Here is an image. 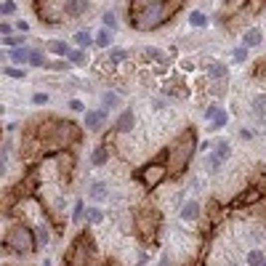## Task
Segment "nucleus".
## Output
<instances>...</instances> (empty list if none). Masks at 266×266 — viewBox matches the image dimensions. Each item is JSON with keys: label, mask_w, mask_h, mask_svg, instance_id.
<instances>
[{"label": "nucleus", "mask_w": 266, "mask_h": 266, "mask_svg": "<svg viewBox=\"0 0 266 266\" xmlns=\"http://www.w3.org/2000/svg\"><path fill=\"white\" fill-rule=\"evenodd\" d=\"M29 53H32V48L19 45V48H8V59L13 64H29Z\"/></svg>", "instance_id": "12"}, {"label": "nucleus", "mask_w": 266, "mask_h": 266, "mask_svg": "<svg viewBox=\"0 0 266 266\" xmlns=\"http://www.w3.org/2000/svg\"><path fill=\"white\" fill-rule=\"evenodd\" d=\"M101 104H104V109H115L123 104V96L117 91H104L101 93Z\"/></svg>", "instance_id": "13"}, {"label": "nucleus", "mask_w": 266, "mask_h": 266, "mask_svg": "<svg viewBox=\"0 0 266 266\" xmlns=\"http://www.w3.org/2000/svg\"><path fill=\"white\" fill-rule=\"evenodd\" d=\"M133 27L136 29H154V27H160L162 24V19H165V3H160V5H133Z\"/></svg>", "instance_id": "1"}, {"label": "nucleus", "mask_w": 266, "mask_h": 266, "mask_svg": "<svg viewBox=\"0 0 266 266\" xmlns=\"http://www.w3.org/2000/svg\"><path fill=\"white\" fill-rule=\"evenodd\" d=\"M120 61H128V51L125 48H112L109 51V64H120Z\"/></svg>", "instance_id": "28"}, {"label": "nucleus", "mask_w": 266, "mask_h": 266, "mask_svg": "<svg viewBox=\"0 0 266 266\" xmlns=\"http://www.w3.org/2000/svg\"><path fill=\"white\" fill-rule=\"evenodd\" d=\"M218 109H221V107H218V104H210V107H208V112H205V117H208V120H210V117H213V115L218 112Z\"/></svg>", "instance_id": "42"}, {"label": "nucleus", "mask_w": 266, "mask_h": 266, "mask_svg": "<svg viewBox=\"0 0 266 266\" xmlns=\"http://www.w3.org/2000/svg\"><path fill=\"white\" fill-rule=\"evenodd\" d=\"M165 173H168V170L162 168V165H146V168L141 170V181L149 186V189H154V186H157L162 178H165Z\"/></svg>", "instance_id": "7"}, {"label": "nucleus", "mask_w": 266, "mask_h": 266, "mask_svg": "<svg viewBox=\"0 0 266 266\" xmlns=\"http://www.w3.org/2000/svg\"><path fill=\"white\" fill-rule=\"evenodd\" d=\"M136 229L138 234H144V237H152V234H157L160 229V213L152 208H141L136 213Z\"/></svg>", "instance_id": "4"}, {"label": "nucleus", "mask_w": 266, "mask_h": 266, "mask_svg": "<svg viewBox=\"0 0 266 266\" xmlns=\"http://www.w3.org/2000/svg\"><path fill=\"white\" fill-rule=\"evenodd\" d=\"M264 43V32L258 27H250V29H245V35H242V45L245 48H258V45Z\"/></svg>", "instance_id": "10"}, {"label": "nucleus", "mask_w": 266, "mask_h": 266, "mask_svg": "<svg viewBox=\"0 0 266 266\" xmlns=\"http://www.w3.org/2000/svg\"><path fill=\"white\" fill-rule=\"evenodd\" d=\"M69 109H72V112H85V104L80 99H69V104H67Z\"/></svg>", "instance_id": "39"}, {"label": "nucleus", "mask_w": 266, "mask_h": 266, "mask_svg": "<svg viewBox=\"0 0 266 266\" xmlns=\"http://www.w3.org/2000/svg\"><path fill=\"white\" fill-rule=\"evenodd\" d=\"M101 21H104V27H107V29H117V13H115V11H104Z\"/></svg>", "instance_id": "33"}, {"label": "nucleus", "mask_w": 266, "mask_h": 266, "mask_svg": "<svg viewBox=\"0 0 266 266\" xmlns=\"http://www.w3.org/2000/svg\"><path fill=\"white\" fill-rule=\"evenodd\" d=\"M261 194H258V189H248V194H242V197H237L232 202L234 208H242V205H248V202H253V200H258Z\"/></svg>", "instance_id": "24"}, {"label": "nucleus", "mask_w": 266, "mask_h": 266, "mask_svg": "<svg viewBox=\"0 0 266 266\" xmlns=\"http://www.w3.org/2000/svg\"><path fill=\"white\" fill-rule=\"evenodd\" d=\"M226 123H229V115H226L224 109H218V112L210 117V128H213V131H221Z\"/></svg>", "instance_id": "21"}, {"label": "nucleus", "mask_w": 266, "mask_h": 266, "mask_svg": "<svg viewBox=\"0 0 266 266\" xmlns=\"http://www.w3.org/2000/svg\"><path fill=\"white\" fill-rule=\"evenodd\" d=\"M213 152H216V154H218V157H221L224 162H226V160L232 157V146H229V141H218Z\"/></svg>", "instance_id": "30"}, {"label": "nucleus", "mask_w": 266, "mask_h": 266, "mask_svg": "<svg viewBox=\"0 0 266 266\" xmlns=\"http://www.w3.org/2000/svg\"><path fill=\"white\" fill-rule=\"evenodd\" d=\"M144 56L152 59V61H157V64H165V53H162L160 48H144Z\"/></svg>", "instance_id": "32"}, {"label": "nucleus", "mask_w": 266, "mask_h": 266, "mask_svg": "<svg viewBox=\"0 0 266 266\" xmlns=\"http://www.w3.org/2000/svg\"><path fill=\"white\" fill-rule=\"evenodd\" d=\"M264 266H266V261H264Z\"/></svg>", "instance_id": "47"}, {"label": "nucleus", "mask_w": 266, "mask_h": 266, "mask_svg": "<svg viewBox=\"0 0 266 266\" xmlns=\"http://www.w3.org/2000/svg\"><path fill=\"white\" fill-rule=\"evenodd\" d=\"M264 136H266V133H264Z\"/></svg>", "instance_id": "48"}, {"label": "nucleus", "mask_w": 266, "mask_h": 266, "mask_svg": "<svg viewBox=\"0 0 266 266\" xmlns=\"http://www.w3.org/2000/svg\"><path fill=\"white\" fill-rule=\"evenodd\" d=\"M232 59H234V64H242V61L248 59V48H245V45H240V48H234Z\"/></svg>", "instance_id": "35"}, {"label": "nucleus", "mask_w": 266, "mask_h": 266, "mask_svg": "<svg viewBox=\"0 0 266 266\" xmlns=\"http://www.w3.org/2000/svg\"><path fill=\"white\" fill-rule=\"evenodd\" d=\"M91 200H96V202H104L107 200V194H109V186L104 184V181H96V184H93L91 186Z\"/></svg>", "instance_id": "15"}, {"label": "nucleus", "mask_w": 266, "mask_h": 266, "mask_svg": "<svg viewBox=\"0 0 266 266\" xmlns=\"http://www.w3.org/2000/svg\"><path fill=\"white\" fill-rule=\"evenodd\" d=\"M253 115L256 117H266V96H256L253 99Z\"/></svg>", "instance_id": "31"}, {"label": "nucleus", "mask_w": 266, "mask_h": 266, "mask_svg": "<svg viewBox=\"0 0 266 266\" xmlns=\"http://www.w3.org/2000/svg\"><path fill=\"white\" fill-rule=\"evenodd\" d=\"M0 13H3V16H11V13H16V3H13V0H5V3L0 5Z\"/></svg>", "instance_id": "36"}, {"label": "nucleus", "mask_w": 266, "mask_h": 266, "mask_svg": "<svg viewBox=\"0 0 266 266\" xmlns=\"http://www.w3.org/2000/svg\"><path fill=\"white\" fill-rule=\"evenodd\" d=\"M48 67H51V69H59V72H61V69H67L69 64H67L64 59H61V61H53V64H48Z\"/></svg>", "instance_id": "41"}, {"label": "nucleus", "mask_w": 266, "mask_h": 266, "mask_svg": "<svg viewBox=\"0 0 266 266\" xmlns=\"http://www.w3.org/2000/svg\"><path fill=\"white\" fill-rule=\"evenodd\" d=\"M157 266H170V258H168V256H162V258H160V264H157Z\"/></svg>", "instance_id": "46"}, {"label": "nucleus", "mask_w": 266, "mask_h": 266, "mask_svg": "<svg viewBox=\"0 0 266 266\" xmlns=\"http://www.w3.org/2000/svg\"><path fill=\"white\" fill-rule=\"evenodd\" d=\"M5 250H11V253L16 256H27L35 250V237L32 232L27 229V226H13L8 232V237H5Z\"/></svg>", "instance_id": "2"}, {"label": "nucleus", "mask_w": 266, "mask_h": 266, "mask_svg": "<svg viewBox=\"0 0 266 266\" xmlns=\"http://www.w3.org/2000/svg\"><path fill=\"white\" fill-rule=\"evenodd\" d=\"M107 112H109V109H104V107H101V109H88V112H85V120H83V128L93 131V133L101 131V128H104V123H107Z\"/></svg>", "instance_id": "6"}, {"label": "nucleus", "mask_w": 266, "mask_h": 266, "mask_svg": "<svg viewBox=\"0 0 266 266\" xmlns=\"http://www.w3.org/2000/svg\"><path fill=\"white\" fill-rule=\"evenodd\" d=\"M245 261H248V266H264V261H266V253L256 248V250H250V253H248Z\"/></svg>", "instance_id": "23"}, {"label": "nucleus", "mask_w": 266, "mask_h": 266, "mask_svg": "<svg viewBox=\"0 0 266 266\" xmlns=\"http://www.w3.org/2000/svg\"><path fill=\"white\" fill-rule=\"evenodd\" d=\"M85 218H88L91 224H101V221H104V210L96 208V205H93V208H85Z\"/></svg>", "instance_id": "26"}, {"label": "nucleus", "mask_w": 266, "mask_h": 266, "mask_svg": "<svg viewBox=\"0 0 266 266\" xmlns=\"http://www.w3.org/2000/svg\"><path fill=\"white\" fill-rule=\"evenodd\" d=\"M0 32H3V35H11V32H13V27L8 24V21H3V24H0Z\"/></svg>", "instance_id": "43"}, {"label": "nucleus", "mask_w": 266, "mask_h": 266, "mask_svg": "<svg viewBox=\"0 0 266 266\" xmlns=\"http://www.w3.org/2000/svg\"><path fill=\"white\" fill-rule=\"evenodd\" d=\"M3 75L5 77H13V80H24V69H16V67H5Z\"/></svg>", "instance_id": "34"}, {"label": "nucleus", "mask_w": 266, "mask_h": 266, "mask_svg": "<svg viewBox=\"0 0 266 266\" xmlns=\"http://www.w3.org/2000/svg\"><path fill=\"white\" fill-rule=\"evenodd\" d=\"M16 29H19V32H29V24H27V21H16Z\"/></svg>", "instance_id": "44"}, {"label": "nucleus", "mask_w": 266, "mask_h": 266, "mask_svg": "<svg viewBox=\"0 0 266 266\" xmlns=\"http://www.w3.org/2000/svg\"><path fill=\"white\" fill-rule=\"evenodd\" d=\"M133 125H136V112L128 107V109H123V112H120V117H117V123H115V128L120 131V133H128Z\"/></svg>", "instance_id": "9"}, {"label": "nucleus", "mask_w": 266, "mask_h": 266, "mask_svg": "<svg viewBox=\"0 0 266 266\" xmlns=\"http://www.w3.org/2000/svg\"><path fill=\"white\" fill-rule=\"evenodd\" d=\"M48 51L51 53H56V56H69V43H64V40H51L48 43Z\"/></svg>", "instance_id": "19"}, {"label": "nucleus", "mask_w": 266, "mask_h": 266, "mask_svg": "<svg viewBox=\"0 0 266 266\" xmlns=\"http://www.w3.org/2000/svg\"><path fill=\"white\" fill-rule=\"evenodd\" d=\"M83 210H85L83 200H77L75 202V210H72V221H83Z\"/></svg>", "instance_id": "37"}, {"label": "nucleus", "mask_w": 266, "mask_h": 266, "mask_svg": "<svg viewBox=\"0 0 266 266\" xmlns=\"http://www.w3.org/2000/svg\"><path fill=\"white\" fill-rule=\"evenodd\" d=\"M208 75L213 77V80H226V64L224 61H213V64L208 67Z\"/></svg>", "instance_id": "18"}, {"label": "nucleus", "mask_w": 266, "mask_h": 266, "mask_svg": "<svg viewBox=\"0 0 266 266\" xmlns=\"http://www.w3.org/2000/svg\"><path fill=\"white\" fill-rule=\"evenodd\" d=\"M64 16L69 19H77V16H83V13H88L91 11V0H64Z\"/></svg>", "instance_id": "8"}, {"label": "nucleus", "mask_w": 266, "mask_h": 266, "mask_svg": "<svg viewBox=\"0 0 266 266\" xmlns=\"http://www.w3.org/2000/svg\"><path fill=\"white\" fill-rule=\"evenodd\" d=\"M107 160H109V149L107 146H96L93 149V154H91V165H107Z\"/></svg>", "instance_id": "17"}, {"label": "nucleus", "mask_w": 266, "mask_h": 266, "mask_svg": "<svg viewBox=\"0 0 266 266\" xmlns=\"http://www.w3.org/2000/svg\"><path fill=\"white\" fill-rule=\"evenodd\" d=\"M72 64L77 67H83V64H88V53H85V48H75V51H69V56H67Z\"/></svg>", "instance_id": "22"}, {"label": "nucleus", "mask_w": 266, "mask_h": 266, "mask_svg": "<svg viewBox=\"0 0 266 266\" xmlns=\"http://www.w3.org/2000/svg\"><path fill=\"white\" fill-rule=\"evenodd\" d=\"M32 104H35V107L48 104V93H32Z\"/></svg>", "instance_id": "38"}, {"label": "nucleus", "mask_w": 266, "mask_h": 266, "mask_svg": "<svg viewBox=\"0 0 266 266\" xmlns=\"http://www.w3.org/2000/svg\"><path fill=\"white\" fill-rule=\"evenodd\" d=\"M197 218H200V202L186 200L181 205V221H197Z\"/></svg>", "instance_id": "11"}, {"label": "nucleus", "mask_w": 266, "mask_h": 266, "mask_svg": "<svg viewBox=\"0 0 266 266\" xmlns=\"http://www.w3.org/2000/svg\"><path fill=\"white\" fill-rule=\"evenodd\" d=\"M72 40H75L77 45H80V48H85V51H88L91 45H96V35H91V32H85V29H80V32H75V37H72Z\"/></svg>", "instance_id": "14"}, {"label": "nucleus", "mask_w": 266, "mask_h": 266, "mask_svg": "<svg viewBox=\"0 0 266 266\" xmlns=\"http://www.w3.org/2000/svg\"><path fill=\"white\" fill-rule=\"evenodd\" d=\"M221 165H224V160L218 157L216 152H210V154H208V160H205V168L210 170V173H216V170H221Z\"/></svg>", "instance_id": "27"}, {"label": "nucleus", "mask_w": 266, "mask_h": 266, "mask_svg": "<svg viewBox=\"0 0 266 266\" xmlns=\"http://www.w3.org/2000/svg\"><path fill=\"white\" fill-rule=\"evenodd\" d=\"M115 43V29H101V32H96V45L99 48H109V45Z\"/></svg>", "instance_id": "16"}, {"label": "nucleus", "mask_w": 266, "mask_h": 266, "mask_svg": "<svg viewBox=\"0 0 266 266\" xmlns=\"http://www.w3.org/2000/svg\"><path fill=\"white\" fill-rule=\"evenodd\" d=\"M165 3V0H136V5H160Z\"/></svg>", "instance_id": "40"}, {"label": "nucleus", "mask_w": 266, "mask_h": 266, "mask_svg": "<svg viewBox=\"0 0 266 266\" xmlns=\"http://www.w3.org/2000/svg\"><path fill=\"white\" fill-rule=\"evenodd\" d=\"M91 256H93L91 240H88V237H77V240L72 242V248H69V253H67V264H69V266H85Z\"/></svg>", "instance_id": "5"}, {"label": "nucleus", "mask_w": 266, "mask_h": 266, "mask_svg": "<svg viewBox=\"0 0 266 266\" xmlns=\"http://www.w3.org/2000/svg\"><path fill=\"white\" fill-rule=\"evenodd\" d=\"M29 67H48V61H45L43 51L32 48V53H29Z\"/></svg>", "instance_id": "29"}, {"label": "nucleus", "mask_w": 266, "mask_h": 266, "mask_svg": "<svg viewBox=\"0 0 266 266\" xmlns=\"http://www.w3.org/2000/svg\"><path fill=\"white\" fill-rule=\"evenodd\" d=\"M192 152H194V136H184L181 141L170 149V170H173V173H181V170L189 165Z\"/></svg>", "instance_id": "3"}, {"label": "nucleus", "mask_w": 266, "mask_h": 266, "mask_svg": "<svg viewBox=\"0 0 266 266\" xmlns=\"http://www.w3.org/2000/svg\"><path fill=\"white\" fill-rule=\"evenodd\" d=\"M37 237H40V242H43V245H48V232H45V229H40V232H37Z\"/></svg>", "instance_id": "45"}, {"label": "nucleus", "mask_w": 266, "mask_h": 266, "mask_svg": "<svg viewBox=\"0 0 266 266\" xmlns=\"http://www.w3.org/2000/svg\"><path fill=\"white\" fill-rule=\"evenodd\" d=\"M189 24L197 27V29H202V27H208V16H205L202 11H192V13H189Z\"/></svg>", "instance_id": "25"}, {"label": "nucleus", "mask_w": 266, "mask_h": 266, "mask_svg": "<svg viewBox=\"0 0 266 266\" xmlns=\"http://www.w3.org/2000/svg\"><path fill=\"white\" fill-rule=\"evenodd\" d=\"M24 43H27L24 32H19V35H3V45H5V48H19V45H24Z\"/></svg>", "instance_id": "20"}]
</instances>
